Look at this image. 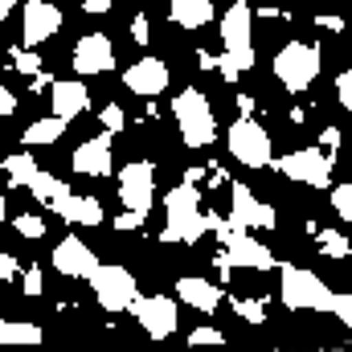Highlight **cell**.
<instances>
[{"label": "cell", "instance_id": "28", "mask_svg": "<svg viewBox=\"0 0 352 352\" xmlns=\"http://www.w3.org/2000/svg\"><path fill=\"white\" fill-rule=\"evenodd\" d=\"M12 226H16V234H21V238H45V221H41L37 213H16V217H12Z\"/></svg>", "mask_w": 352, "mask_h": 352}, {"label": "cell", "instance_id": "34", "mask_svg": "<svg viewBox=\"0 0 352 352\" xmlns=\"http://www.w3.org/2000/svg\"><path fill=\"white\" fill-rule=\"evenodd\" d=\"M131 41L135 45H148L152 41V21L148 16H131Z\"/></svg>", "mask_w": 352, "mask_h": 352}, {"label": "cell", "instance_id": "7", "mask_svg": "<svg viewBox=\"0 0 352 352\" xmlns=\"http://www.w3.org/2000/svg\"><path fill=\"white\" fill-rule=\"evenodd\" d=\"M226 148H230V156H234L238 164H246V168H266L270 156H274V144H270L266 127L258 119H250V115H242V119L230 123Z\"/></svg>", "mask_w": 352, "mask_h": 352}, {"label": "cell", "instance_id": "42", "mask_svg": "<svg viewBox=\"0 0 352 352\" xmlns=\"http://www.w3.org/2000/svg\"><path fill=\"white\" fill-rule=\"evenodd\" d=\"M238 111H242V115H254V98H246V94H238Z\"/></svg>", "mask_w": 352, "mask_h": 352}, {"label": "cell", "instance_id": "5", "mask_svg": "<svg viewBox=\"0 0 352 352\" xmlns=\"http://www.w3.org/2000/svg\"><path fill=\"white\" fill-rule=\"evenodd\" d=\"M209 234H217L221 242H226V250H221V258L230 266H250V270H274V254H270V246H263L258 238H250V230H234L226 217H217L213 213V221H209Z\"/></svg>", "mask_w": 352, "mask_h": 352}, {"label": "cell", "instance_id": "25", "mask_svg": "<svg viewBox=\"0 0 352 352\" xmlns=\"http://www.w3.org/2000/svg\"><path fill=\"white\" fill-rule=\"evenodd\" d=\"M307 230L316 234V242H320V254H324V258H349V254H352L349 238H344L340 230H316V226H307Z\"/></svg>", "mask_w": 352, "mask_h": 352}, {"label": "cell", "instance_id": "9", "mask_svg": "<svg viewBox=\"0 0 352 352\" xmlns=\"http://www.w3.org/2000/svg\"><path fill=\"white\" fill-rule=\"evenodd\" d=\"M119 201H123V209H140V213H148L152 209V201H156V168L148 164V160H131V164H123L119 168Z\"/></svg>", "mask_w": 352, "mask_h": 352}, {"label": "cell", "instance_id": "48", "mask_svg": "<svg viewBox=\"0 0 352 352\" xmlns=\"http://www.w3.org/2000/svg\"><path fill=\"white\" fill-rule=\"evenodd\" d=\"M0 320H4V307H0Z\"/></svg>", "mask_w": 352, "mask_h": 352}, {"label": "cell", "instance_id": "8", "mask_svg": "<svg viewBox=\"0 0 352 352\" xmlns=\"http://www.w3.org/2000/svg\"><path fill=\"white\" fill-rule=\"evenodd\" d=\"M278 176L287 180H299V184H311V188H328L332 184V152H324L320 144L316 148H299V152H287V156H270V164Z\"/></svg>", "mask_w": 352, "mask_h": 352}, {"label": "cell", "instance_id": "32", "mask_svg": "<svg viewBox=\"0 0 352 352\" xmlns=\"http://www.w3.org/2000/svg\"><path fill=\"white\" fill-rule=\"evenodd\" d=\"M21 291H25L29 299H37V295L45 291V278H41V266H29V270H25V283H21Z\"/></svg>", "mask_w": 352, "mask_h": 352}, {"label": "cell", "instance_id": "38", "mask_svg": "<svg viewBox=\"0 0 352 352\" xmlns=\"http://www.w3.org/2000/svg\"><path fill=\"white\" fill-rule=\"evenodd\" d=\"M12 111H16V98H12V90L0 82V119H8Z\"/></svg>", "mask_w": 352, "mask_h": 352}, {"label": "cell", "instance_id": "24", "mask_svg": "<svg viewBox=\"0 0 352 352\" xmlns=\"http://www.w3.org/2000/svg\"><path fill=\"white\" fill-rule=\"evenodd\" d=\"M41 328L25 320H0V344H41Z\"/></svg>", "mask_w": 352, "mask_h": 352}, {"label": "cell", "instance_id": "3", "mask_svg": "<svg viewBox=\"0 0 352 352\" xmlns=\"http://www.w3.org/2000/svg\"><path fill=\"white\" fill-rule=\"evenodd\" d=\"M278 295H283V307H291V311H328V303H332V287L316 270H303L291 263L278 266Z\"/></svg>", "mask_w": 352, "mask_h": 352}, {"label": "cell", "instance_id": "1", "mask_svg": "<svg viewBox=\"0 0 352 352\" xmlns=\"http://www.w3.org/2000/svg\"><path fill=\"white\" fill-rule=\"evenodd\" d=\"M213 213H201V188L197 184H176L164 197V230L160 242H180V246H197L209 234Z\"/></svg>", "mask_w": 352, "mask_h": 352}, {"label": "cell", "instance_id": "21", "mask_svg": "<svg viewBox=\"0 0 352 352\" xmlns=\"http://www.w3.org/2000/svg\"><path fill=\"white\" fill-rule=\"evenodd\" d=\"M66 127H70V119H62V115H45V119H33V123L25 127V144H29V148H45V144H58V140L66 135Z\"/></svg>", "mask_w": 352, "mask_h": 352}, {"label": "cell", "instance_id": "23", "mask_svg": "<svg viewBox=\"0 0 352 352\" xmlns=\"http://www.w3.org/2000/svg\"><path fill=\"white\" fill-rule=\"evenodd\" d=\"M0 168H4V176H8V184H16V188H29L33 176L41 173L37 160H33V152H8Z\"/></svg>", "mask_w": 352, "mask_h": 352}, {"label": "cell", "instance_id": "29", "mask_svg": "<svg viewBox=\"0 0 352 352\" xmlns=\"http://www.w3.org/2000/svg\"><path fill=\"white\" fill-rule=\"evenodd\" d=\"M234 311H238L246 324H263L266 320V303L263 299H234Z\"/></svg>", "mask_w": 352, "mask_h": 352}, {"label": "cell", "instance_id": "35", "mask_svg": "<svg viewBox=\"0 0 352 352\" xmlns=\"http://www.w3.org/2000/svg\"><path fill=\"white\" fill-rule=\"evenodd\" d=\"M115 226H119V230H144V213H140V209H123V213L115 217Z\"/></svg>", "mask_w": 352, "mask_h": 352}, {"label": "cell", "instance_id": "46", "mask_svg": "<svg viewBox=\"0 0 352 352\" xmlns=\"http://www.w3.org/2000/svg\"><path fill=\"white\" fill-rule=\"evenodd\" d=\"M8 12H12V8H4V4H0V21H4V16H8Z\"/></svg>", "mask_w": 352, "mask_h": 352}, {"label": "cell", "instance_id": "39", "mask_svg": "<svg viewBox=\"0 0 352 352\" xmlns=\"http://www.w3.org/2000/svg\"><path fill=\"white\" fill-rule=\"evenodd\" d=\"M12 274H16V258H12V254H4V250H0V283H8V278H12Z\"/></svg>", "mask_w": 352, "mask_h": 352}, {"label": "cell", "instance_id": "13", "mask_svg": "<svg viewBox=\"0 0 352 352\" xmlns=\"http://www.w3.org/2000/svg\"><path fill=\"white\" fill-rule=\"evenodd\" d=\"M74 70L87 74V78L115 70V45H111L107 33H87V37H78V45H74Z\"/></svg>", "mask_w": 352, "mask_h": 352}, {"label": "cell", "instance_id": "14", "mask_svg": "<svg viewBox=\"0 0 352 352\" xmlns=\"http://www.w3.org/2000/svg\"><path fill=\"white\" fill-rule=\"evenodd\" d=\"M168 78H173V74H168V66H164L160 58H152V54L123 70V87L131 90V94H140V98H156V94H164Z\"/></svg>", "mask_w": 352, "mask_h": 352}, {"label": "cell", "instance_id": "6", "mask_svg": "<svg viewBox=\"0 0 352 352\" xmlns=\"http://www.w3.org/2000/svg\"><path fill=\"white\" fill-rule=\"evenodd\" d=\"M87 283H90V291H94V299H98V307L111 311V316L127 311L131 299L140 295V291H135V274L119 263H98L87 274Z\"/></svg>", "mask_w": 352, "mask_h": 352}, {"label": "cell", "instance_id": "16", "mask_svg": "<svg viewBox=\"0 0 352 352\" xmlns=\"http://www.w3.org/2000/svg\"><path fill=\"white\" fill-rule=\"evenodd\" d=\"M70 164H74V173L78 176H107L111 173V131L82 140V144L74 148Z\"/></svg>", "mask_w": 352, "mask_h": 352}, {"label": "cell", "instance_id": "4", "mask_svg": "<svg viewBox=\"0 0 352 352\" xmlns=\"http://www.w3.org/2000/svg\"><path fill=\"white\" fill-rule=\"evenodd\" d=\"M320 66H324V58L307 41H287L274 54V78L283 82V90H291V94H303V90L311 87L320 78Z\"/></svg>", "mask_w": 352, "mask_h": 352}, {"label": "cell", "instance_id": "27", "mask_svg": "<svg viewBox=\"0 0 352 352\" xmlns=\"http://www.w3.org/2000/svg\"><path fill=\"white\" fill-rule=\"evenodd\" d=\"M332 213L340 221H352V184H332Z\"/></svg>", "mask_w": 352, "mask_h": 352}, {"label": "cell", "instance_id": "40", "mask_svg": "<svg viewBox=\"0 0 352 352\" xmlns=\"http://www.w3.org/2000/svg\"><path fill=\"white\" fill-rule=\"evenodd\" d=\"M82 8H87V12H98V16H102V12L111 8V0H82Z\"/></svg>", "mask_w": 352, "mask_h": 352}, {"label": "cell", "instance_id": "43", "mask_svg": "<svg viewBox=\"0 0 352 352\" xmlns=\"http://www.w3.org/2000/svg\"><path fill=\"white\" fill-rule=\"evenodd\" d=\"M197 62H201V70H213V66H217V58H213V54H201Z\"/></svg>", "mask_w": 352, "mask_h": 352}, {"label": "cell", "instance_id": "37", "mask_svg": "<svg viewBox=\"0 0 352 352\" xmlns=\"http://www.w3.org/2000/svg\"><path fill=\"white\" fill-rule=\"evenodd\" d=\"M320 148H324V152H336V148H340V127H324Z\"/></svg>", "mask_w": 352, "mask_h": 352}, {"label": "cell", "instance_id": "19", "mask_svg": "<svg viewBox=\"0 0 352 352\" xmlns=\"http://www.w3.org/2000/svg\"><path fill=\"white\" fill-rule=\"evenodd\" d=\"M58 217L70 221V226L94 230V226H102V205H98V197H74V192H70V197L58 205Z\"/></svg>", "mask_w": 352, "mask_h": 352}, {"label": "cell", "instance_id": "20", "mask_svg": "<svg viewBox=\"0 0 352 352\" xmlns=\"http://www.w3.org/2000/svg\"><path fill=\"white\" fill-rule=\"evenodd\" d=\"M168 21L180 29H205L213 21V0H168Z\"/></svg>", "mask_w": 352, "mask_h": 352}, {"label": "cell", "instance_id": "15", "mask_svg": "<svg viewBox=\"0 0 352 352\" xmlns=\"http://www.w3.org/2000/svg\"><path fill=\"white\" fill-rule=\"evenodd\" d=\"M98 266V258H94V250H90L82 238H62L58 246H54V270L58 274H66V278H87L90 270Z\"/></svg>", "mask_w": 352, "mask_h": 352}, {"label": "cell", "instance_id": "11", "mask_svg": "<svg viewBox=\"0 0 352 352\" xmlns=\"http://www.w3.org/2000/svg\"><path fill=\"white\" fill-rule=\"evenodd\" d=\"M234 230H274V209L250 192V184H230V217Z\"/></svg>", "mask_w": 352, "mask_h": 352}, {"label": "cell", "instance_id": "18", "mask_svg": "<svg viewBox=\"0 0 352 352\" xmlns=\"http://www.w3.org/2000/svg\"><path fill=\"white\" fill-rule=\"evenodd\" d=\"M176 295H180L188 307H197V311H217V303L226 299L217 283H209V278H197V274H184V278L176 283Z\"/></svg>", "mask_w": 352, "mask_h": 352}, {"label": "cell", "instance_id": "44", "mask_svg": "<svg viewBox=\"0 0 352 352\" xmlns=\"http://www.w3.org/2000/svg\"><path fill=\"white\" fill-rule=\"evenodd\" d=\"M50 87V78H45V74H33V90H37V94H41V90Z\"/></svg>", "mask_w": 352, "mask_h": 352}, {"label": "cell", "instance_id": "36", "mask_svg": "<svg viewBox=\"0 0 352 352\" xmlns=\"http://www.w3.org/2000/svg\"><path fill=\"white\" fill-rule=\"evenodd\" d=\"M336 98H340V107H352V70L336 78Z\"/></svg>", "mask_w": 352, "mask_h": 352}, {"label": "cell", "instance_id": "2", "mask_svg": "<svg viewBox=\"0 0 352 352\" xmlns=\"http://www.w3.org/2000/svg\"><path fill=\"white\" fill-rule=\"evenodd\" d=\"M173 115H176V131L184 140V148H209L213 135H217V119H213V107L209 98L197 87H184L173 98Z\"/></svg>", "mask_w": 352, "mask_h": 352}, {"label": "cell", "instance_id": "31", "mask_svg": "<svg viewBox=\"0 0 352 352\" xmlns=\"http://www.w3.org/2000/svg\"><path fill=\"white\" fill-rule=\"evenodd\" d=\"M328 316H336L340 324H352V295H344V291H332V303H328Z\"/></svg>", "mask_w": 352, "mask_h": 352}, {"label": "cell", "instance_id": "33", "mask_svg": "<svg viewBox=\"0 0 352 352\" xmlns=\"http://www.w3.org/2000/svg\"><path fill=\"white\" fill-rule=\"evenodd\" d=\"M221 340H226V336H221L217 328H192V332H188V344H192V349H201V344H221Z\"/></svg>", "mask_w": 352, "mask_h": 352}, {"label": "cell", "instance_id": "47", "mask_svg": "<svg viewBox=\"0 0 352 352\" xmlns=\"http://www.w3.org/2000/svg\"><path fill=\"white\" fill-rule=\"evenodd\" d=\"M0 4H4V8H12V4H16V0H0Z\"/></svg>", "mask_w": 352, "mask_h": 352}, {"label": "cell", "instance_id": "10", "mask_svg": "<svg viewBox=\"0 0 352 352\" xmlns=\"http://www.w3.org/2000/svg\"><path fill=\"white\" fill-rule=\"evenodd\" d=\"M127 311L135 316V324H140L152 340H168L176 332V299L173 295H148V299L135 295Z\"/></svg>", "mask_w": 352, "mask_h": 352}, {"label": "cell", "instance_id": "12", "mask_svg": "<svg viewBox=\"0 0 352 352\" xmlns=\"http://www.w3.org/2000/svg\"><path fill=\"white\" fill-rule=\"evenodd\" d=\"M58 29H62V8L58 4H50V0H29L25 4V12H21V37H25L29 50L41 45V41H50Z\"/></svg>", "mask_w": 352, "mask_h": 352}, {"label": "cell", "instance_id": "17", "mask_svg": "<svg viewBox=\"0 0 352 352\" xmlns=\"http://www.w3.org/2000/svg\"><path fill=\"white\" fill-rule=\"evenodd\" d=\"M45 90H50V107H54V115H62V119H78V115L90 107V90H87V82H78V78L50 82Z\"/></svg>", "mask_w": 352, "mask_h": 352}, {"label": "cell", "instance_id": "26", "mask_svg": "<svg viewBox=\"0 0 352 352\" xmlns=\"http://www.w3.org/2000/svg\"><path fill=\"white\" fill-rule=\"evenodd\" d=\"M12 70H16V74H29V78H33V74H41V58H37V54H33L29 45H25V50L16 45V50H12Z\"/></svg>", "mask_w": 352, "mask_h": 352}, {"label": "cell", "instance_id": "30", "mask_svg": "<svg viewBox=\"0 0 352 352\" xmlns=\"http://www.w3.org/2000/svg\"><path fill=\"white\" fill-rule=\"evenodd\" d=\"M98 123H102V131H111V135H115V131H123L127 115H123V107H119V102H107V107H102V115H98Z\"/></svg>", "mask_w": 352, "mask_h": 352}, {"label": "cell", "instance_id": "45", "mask_svg": "<svg viewBox=\"0 0 352 352\" xmlns=\"http://www.w3.org/2000/svg\"><path fill=\"white\" fill-rule=\"evenodd\" d=\"M4 217H8V201H4V192H0V226H4Z\"/></svg>", "mask_w": 352, "mask_h": 352}, {"label": "cell", "instance_id": "22", "mask_svg": "<svg viewBox=\"0 0 352 352\" xmlns=\"http://www.w3.org/2000/svg\"><path fill=\"white\" fill-rule=\"evenodd\" d=\"M29 192H33L45 209H54V213H58V205L70 197V184H66L62 176H54V173H37V176H33V184H29Z\"/></svg>", "mask_w": 352, "mask_h": 352}, {"label": "cell", "instance_id": "41", "mask_svg": "<svg viewBox=\"0 0 352 352\" xmlns=\"http://www.w3.org/2000/svg\"><path fill=\"white\" fill-rule=\"evenodd\" d=\"M320 25H324L328 33H340V29H344V21H340V16H320Z\"/></svg>", "mask_w": 352, "mask_h": 352}]
</instances>
